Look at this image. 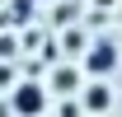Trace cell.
I'll return each instance as SVG.
<instances>
[{
  "label": "cell",
  "instance_id": "cell-1",
  "mask_svg": "<svg viewBox=\"0 0 122 117\" xmlns=\"http://www.w3.org/2000/svg\"><path fill=\"white\" fill-rule=\"evenodd\" d=\"M10 108H14L19 117H42V108H47L42 84H19V89H14V98H10Z\"/></svg>",
  "mask_w": 122,
  "mask_h": 117
},
{
  "label": "cell",
  "instance_id": "cell-2",
  "mask_svg": "<svg viewBox=\"0 0 122 117\" xmlns=\"http://www.w3.org/2000/svg\"><path fill=\"white\" fill-rule=\"evenodd\" d=\"M85 70H89V75H108V70H117V47L99 42V47L89 52V61H85Z\"/></svg>",
  "mask_w": 122,
  "mask_h": 117
},
{
  "label": "cell",
  "instance_id": "cell-3",
  "mask_svg": "<svg viewBox=\"0 0 122 117\" xmlns=\"http://www.w3.org/2000/svg\"><path fill=\"white\" fill-rule=\"evenodd\" d=\"M85 103H89V112H103L108 103H113V94H108V89L99 84V89H89V94H85Z\"/></svg>",
  "mask_w": 122,
  "mask_h": 117
},
{
  "label": "cell",
  "instance_id": "cell-4",
  "mask_svg": "<svg viewBox=\"0 0 122 117\" xmlns=\"http://www.w3.org/2000/svg\"><path fill=\"white\" fill-rule=\"evenodd\" d=\"M99 5H113V0H99Z\"/></svg>",
  "mask_w": 122,
  "mask_h": 117
}]
</instances>
